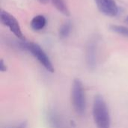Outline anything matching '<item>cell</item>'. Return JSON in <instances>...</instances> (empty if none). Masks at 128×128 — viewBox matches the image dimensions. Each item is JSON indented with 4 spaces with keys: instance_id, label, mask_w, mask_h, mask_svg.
<instances>
[{
    "instance_id": "cell-1",
    "label": "cell",
    "mask_w": 128,
    "mask_h": 128,
    "mask_svg": "<svg viewBox=\"0 0 128 128\" xmlns=\"http://www.w3.org/2000/svg\"><path fill=\"white\" fill-rule=\"evenodd\" d=\"M92 117L97 128H111V116L109 106L104 97L97 94L92 103Z\"/></svg>"
},
{
    "instance_id": "cell-2",
    "label": "cell",
    "mask_w": 128,
    "mask_h": 128,
    "mask_svg": "<svg viewBox=\"0 0 128 128\" xmlns=\"http://www.w3.org/2000/svg\"><path fill=\"white\" fill-rule=\"evenodd\" d=\"M70 100L74 112L80 116L85 115L87 107L86 95L83 83L80 79H75L73 81L70 91Z\"/></svg>"
},
{
    "instance_id": "cell-3",
    "label": "cell",
    "mask_w": 128,
    "mask_h": 128,
    "mask_svg": "<svg viewBox=\"0 0 128 128\" xmlns=\"http://www.w3.org/2000/svg\"><path fill=\"white\" fill-rule=\"evenodd\" d=\"M19 45L21 49L30 52L48 72H54V67L50 57L40 46L33 42H26V40H21Z\"/></svg>"
},
{
    "instance_id": "cell-4",
    "label": "cell",
    "mask_w": 128,
    "mask_h": 128,
    "mask_svg": "<svg viewBox=\"0 0 128 128\" xmlns=\"http://www.w3.org/2000/svg\"><path fill=\"white\" fill-rule=\"evenodd\" d=\"M1 22L2 23L7 26L9 30L20 40H25V37L22 32L21 27L19 24L17 20L8 12L2 10H1Z\"/></svg>"
},
{
    "instance_id": "cell-5",
    "label": "cell",
    "mask_w": 128,
    "mask_h": 128,
    "mask_svg": "<svg viewBox=\"0 0 128 128\" xmlns=\"http://www.w3.org/2000/svg\"><path fill=\"white\" fill-rule=\"evenodd\" d=\"M98 10L105 16L113 17L118 14V7L114 0H94Z\"/></svg>"
},
{
    "instance_id": "cell-6",
    "label": "cell",
    "mask_w": 128,
    "mask_h": 128,
    "mask_svg": "<svg viewBox=\"0 0 128 128\" xmlns=\"http://www.w3.org/2000/svg\"><path fill=\"white\" fill-rule=\"evenodd\" d=\"M46 117L50 128H65L62 118L54 110H48Z\"/></svg>"
},
{
    "instance_id": "cell-7",
    "label": "cell",
    "mask_w": 128,
    "mask_h": 128,
    "mask_svg": "<svg viewBox=\"0 0 128 128\" xmlns=\"http://www.w3.org/2000/svg\"><path fill=\"white\" fill-rule=\"evenodd\" d=\"M86 64L89 69H95L97 66V46L94 42H91L86 50Z\"/></svg>"
},
{
    "instance_id": "cell-8",
    "label": "cell",
    "mask_w": 128,
    "mask_h": 128,
    "mask_svg": "<svg viewBox=\"0 0 128 128\" xmlns=\"http://www.w3.org/2000/svg\"><path fill=\"white\" fill-rule=\"evenodd\" d=\"M30 24L33 30L40 31L45 27L46 24V20L43 15H37L33 17Z\"/></svg>"
},
{
    "instance_id": "cell-9",
    "label": "cell",
    "mask_w": 128,
    "mask_h": 128,
    "mask_svg": "<svg viewBox=\"0 0 128 128\" xmlns=\"http://www.w3.org/2000/svg\"><path fill=\"white\" fill-rule=\"evenodd\" d=\"M51 1H52V4L54 5V7L63 15L67 16L70 15V10H69L67 4L65 3L64 0H51Z\"/></svg>"
},
{
    "instance_id": "cell-10",
    "label": "cell",
    "mask_w": 128,
    "mask_h": 128,
    "mask_svg": "<svg viewBox=\"0 0 128 128\" xmlns=\"http://www.w3.org/2000/svg\"><path fill=\"white\" fill-rule=\"evenodd\" d=\"M71 32V23L70 22H66L63 23L58 30V34L61 38H66L68 37Z\"/></svg>"
},
{
    "instance_id": "cell-11",
    "label": "cell",
    "mask_w": 128,
    "mask_h": 128,
    "mask_svg": "<svg viewBox=\"0 0 128 128\" xmlns=\"http://www.w3.org/2000/svg\"><path fill=\"white\" fill-rule=\"evenodd\" d=\"M110 30L119 35H122L124 38H128V28L124 26L119 25H112L110 27Z\"/></svg>"
},
{
    "instance_id": "cell-12",
    "label": "cell",
    "mask_w": 128,
    "mask_h": 128,
    "mask_svg": "<svg viewBox=\"0 0 128 128\" xmlns=\"http://www.w3.org/2000/svg\"><path fill=\"white\" fill-rule=\"evenodd\" d=\"M10 128H27V123L26 122H22Z\"/></svg>"
},
{
    "instance_id": "cell-13",
    "label": "cell",
    "mask_w": 128,
    "mask_h": 128,
    "mask_svg": "<svg viewBox=\"0 0 128 128\" xmlns=\"http://www.w3.org/2000/svg\"><path fill=\"white\" fill-rule=\"evenodd\" d=\"M39 1L42 3H46V2H48V0H39Z\"/></svg>"
},
{
    "instance_id": "cell-14",
    "label": "cell",
    "mask_w": 128,
    "mask_h": 128,
    "mask_svg": "<svg viewBox=\"0 0 128 128\" xmlns=\"http://www.w3.org/2000/svg\"><path fill=\"white\" fill-rule=\"evenodd\" d=\"M126 22L128 23V16H127V18H126Z\"/></svg>"
}]
</instances>
